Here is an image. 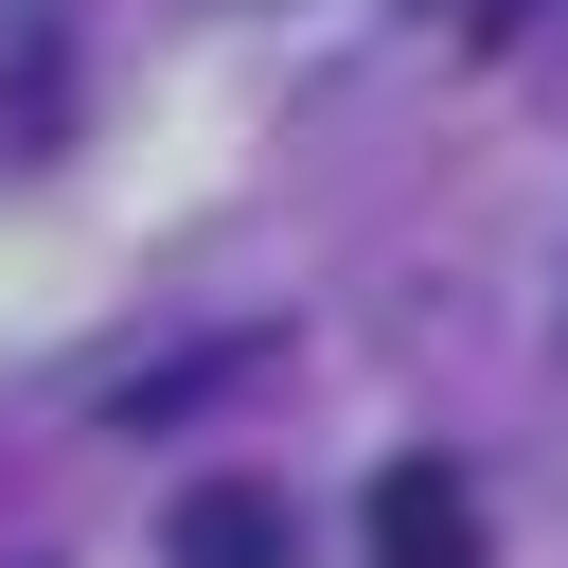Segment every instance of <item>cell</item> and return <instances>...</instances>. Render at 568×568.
<instances>
[{
  "label": "cell",
  "mask_w": 568,
  "mask_h": 568,
  "mask_svg": "<svg viewBox=\"0 0 568 568\" xmlns=\"http://www.w3.org/2000/svg\"><path fill=\"white\" fill-rule=\"evenodd\" d=\"M160 568H302V497L284 479H195L160 515Z\"/></svg>",
  "instance_id": "1"
},
{
  "label": "cell",
  "mask_w": 568,
  "mask_h": 568,
  "mask_svg": "<svg viewBox=\"0 0 568 568\" xmlns=\"http://www.w3.org/2000/svg\"><path fill=\"white\" fill-rule=\"evenodd\" d=\"M373 568H479V479L462 462H390L373 479Z\"/></svg>",
  "instance_id": "2"
},
{
  "label": "cell",
  "mask_w": 568,
  "mask_h": 568,
  "mask_svg": "<svg viewBox=\"0 0 568 568\" xmlns=\"http://www.w3.org/2000/svg\"><path fill=\"white\" fill-rule=\"evenodd\" d=\"M266 373V337H213V355H178V373H124L106 390V426H160V408H195V390H248Z\"/></svg>",
  "instance_id": "3"
},
{
  "label": "cell",
  "mask_w": 568,
  "mask_h": 568,
  "mask_svg": "<svg viewBox=\"0 0 568 568\" xmlns=\"http://www.w3.org/2000/svg\"><path fill=\"white\" fill-rule=\"evenodd\" d=\"M515 18H568V0H515Z\"/></svg>",
  "instance_id": "4"
}]
</instances>
